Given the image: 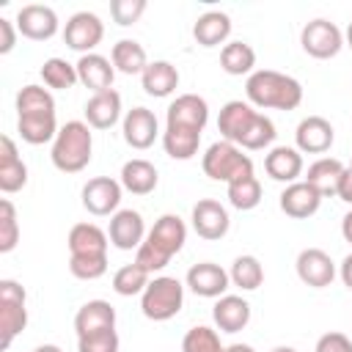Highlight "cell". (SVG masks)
I'll return each instance as SVG.
<instances>
[{
    "instance_id": "50",
    "label": "cell",
    "mask_w": 352,
    "mask_h": 352,
    "mask_svg": "<svg viewBox=\"0 0 352 352\" xmlns=\"http://www.w3.org/2000/svg\"><path fill=\"white\" fill-rule=\"evenodd\" d=\"M226 352H256V349H253L250 344H231Z\"/></svg>"
},
{
    "instance_id": "9",
    "label": "cell",
    "mask_w": 352,
    "mask_h": 352,
    "mask_svg": "<svg viewBox=\"0 0 352 352\" xmlns=\"http://www.w3.org/2000/svg\"><path fill=\"white\" fill-rule=\"evenodd\" d=\"M102 38H104V22L94 11H77L63 25V41H66V47L74 50V52H80V55L94 52Z\"/></svg>"
},
{
    "instance_id": "25",
    "label": "cell",
    "mask_w": 352,
    "mask_h": 352,
    "mask_svg": "<svg viewBox=\"0 0 352 352\" xmlns=\"http://www.w3.org/2000/svg\"><path fill=\"white\" fill-rule=\"evenodd\" d=\"M25 184H28V165L16 151V143L8 135H3L0 138V190L11 195Z\"/></svg>"
},
{
    "instance_id": "42",
    "label": "cell",
    "mask_w": 352,
    "mask_h": 352,
    "mask_svg": "<svg viewBox=\"0 0 352 352\" xmlns=\"http://www.w3.org/2000/svg\"><path fill=\"white\" fill-rule=\"evenodd\" d=\"M69 272L77 280H96L107 272V256H69Z\"/></svg>"
},
{
    "instance_id": "53",
    "label": "cell",
    "mask_w": 352,
    "mask_h": 352,
    "mask_svg": "<svg viewBox=\"0 0 352 352\" xmlns=\"http://www.w3.org/2000/svg\"><path fill=\"white\" fill-rule=\"evenodd\" d=\"M270 352H297L294 346H286V344H280V346H272Z\"/></svg>"
},
{
    "instance_id": "40",
    "label": "cell",
    "mask_w": 352,
    "mask_h": 352,
    "mask_svg": "<svg viewBox=\"0 0 352 352\" xmlns=\"http://www.w3.org/2000/svg\"><path fill=\"white\" fill-rule=\"evenodd\" d=\"M228 346L220 344V333L209 324H195L182 338V352H226Z\"/></svg>"
},
{
    "instance_id": "8",
    "label": "cell",
    "mask_w": 352,
    "mask_h": 352,
    "mask_svg": "<svg viewBox=\"0 0 352 352\" xmlns=\"http://www.w3.org/2000/svg\"><path fill=\"white\" fill-rule=\"evenodd\" d=\"M300 47H302L305 55H311L316 60H330V58H336L341 52L344 33H341V28L336 22L319 16V19H311V22L302 25V30H300Z\"/></svg>"
},
{
    "instance_id": "4",
    "label": "cell",
    "mask_w": 352,
    "mask_h": 352,
    "mask_svg": "<svg viewBox=\"0 0 352 352\" xmlns=\"http://www.w3.org/2000/svg\"><path fill=\"white\" fill-rule=\"evenodd\" d=\"M91 154H94L91 126L85 121H66L52 140L50 160L60 173H80L88 168Z\"/></svg>"
},
{
    "instance_id": "45",
    "label": "cell",
    "mask_w": 352,
    "mask_h": 352,
    "mask_svg": "<svg viewBox=\"0 0 352 352\" xmlns=\"http://www.w3.org/2000/svg\"><path fill=\"white\" fill-rule=\"evenodd\" d=\"M314 352H352V341H349V336H344L338 330H330V333L319 336Z\"/></svg>"
},
{
    "instance_id": "31",
    "label": "cell",
    "mask_w": 352,
    "mask_h": 352,
    "mask_svg": "<svg viewBox=\"0 0 352 352\" xmlns=\"http://www.w3.org/2000/svg\"><path fill=\"white\" fill-rule=\"evenodd\" d=\"M58 129L60 126H58L55 113H25V116H16V132L30 146H44V143L55 140Z\"/></svg>"
},
{
    "instance_id": "29",
    "label": "cell",
    "mask_w": 352,
    "mask_h": 352,
    "mask_svg": "<svg viewBox=\"0 0 352 352\" xmlns=\"http://www.w3.org/2000/svg\"><path fill=\"white\" fill-rule=\"evenodd\" d=\"M231 36V16L226 11H204L192 25V38L201 47H226Z\"/></svg>"
},
{
    "instance_id": "30",
    "label": "cell",
    "mask_w": 352,
    "mask_h": 352,
    "mask_svg": "<svg viewBox=\"0 0 352 352\" xmlns=\"http://www.w3.org/2000/svg\"><path fill=\"white\" fill-rule=\"evenodd\" d=\"M143 91L154 99H165L179 88V69L170 60H151L140 74Z\"/></svg>"
},
{
    "instance_id": "20",
    "label": "cell",
    "mask_w": 352,
    "mask_h": 352,
    "mask_svg": "<svg viewBox=\"0 0 352 352\" xmlns=\"http://www.w3.org/2000/svg\"><path fill=\"white\" fill-rule=\"evenodd\" d=\"M85 124L91 129H110L116 126L121 118V94L116 88H107V91H99V94H91L85 107Z\"/></svg>"
},
{
    "instance_id": "41",
    "label": "cell",
    "mask_w": 352,
    "mask_h": 352,
    "mask_svg": "<svg viewBox=\"0 0 352 352\" xmlns=\"http://www.w3.org/2000/svg\"><path fill=\"white\" fill-rule=\"evenodd\" d=\"M19 242V220L16 209L8 198L0 201V253H11Z\"/></svg>"
},
{
    "instance_id": "33",
    "label": "cell",
    "mask_w": 352,
    "mask_h": 352,
    "mask_svg": "<svg viewBox=\"0 0 352 352\" xmlns=\"http://www.w3.org/2000/svg\"><path fill=\"white\" fill-rule=\"evenodd\" d=\"M256 50L248 41H228L220 50V69L231 77H242V74H253L256 69Z\"/></svg>"
},
{
    "instance_id": "24",
    "label": "cell",
    "mask_w": 352,
    "mask_h": 352,
    "mask_svg": "<svg viewBox=\"0 0 352 352\" xmlns=\"http://www.w3.org/2000/svg\"><path fill=\"white\" fill-rule=\"evenodd\" d=\"M264 170L272 182H300L302 176V154L294 146H272L264 157Z\"/></svg>"
},
{
    "instance_id": "10",
    "label": "cell",
    "mask_w": 352,
    "mask_h": 352,
    "mask_svg": "<svg viewBox=\"0 0 352 352\" xmlns=\"http://www.w3.org/2000/svg\"><path fill=\"white\" fill-rule=\"evenodd\" d=\"M121 192H124V187H121L118 179H113V176H94V179H88L82 184L80 198H82V206H85L88 214H94V217H107L110 214L113 217L118 212Z\"/></svg>"
},
{
    "instance_id": "23",
    "label": "cell",
    "mask_w": 352,
    "mask_h": 352,
    "mask_svg": "<svg viewBox=\"0 0 352 352\" xmlns=\"http://www.w3.org/2000/svg\"><path fill=\"white\" fill-rule=\"evenodd\" d=\"M102 330H116V308L107 300H88L77 308L74 314V333L77 338L102 333Z\"/></svg>"
},
{
    "instance_id": "44",
    "label": "cell",
    "mask_w": 352,
    "mask_h": 352,
    "mask_svg": "<svg viewBox=\"0 0 352 352\" xmlns=\"http://www.w3.org/2000/svg\"><path fill=\"white\" fill-rule=\"evenodd\" d=\"M118 333L116 330H102L77 338V352H118Z\"/></svg>"
},
{
    "instance_id": "18",
    "label": "cell",
    "mask_w": 352,
    "mask_h": 352,
    "mask_svg": "<svg viewBox=\"0 0 352 352\" xmlns=\"http://www.w3.org/2000/svg\"><path fill=\"white\" fill-rule=\"evenodd\" d=\"M121 132H124L126 146L146 151L160 138V121L148 107H132V110H126V116L121 121Z\"/></svg>"
},
{
    "instance_id": "26",
    "label": "cell",
    "mask_w": 352,
    "mask_h": 352,
    "mask_svg": "<svg viewBox=\"0 0 352 352\" xmlns=\"http://www.w3.org/2000/svg\"><path fill=\"white\" fill-rule=\"evenodd\" d=\"M69 256H107L110 236L96 223H74L66 236Z\"/></svg>"
},
{
    "instance_id": "46",
    "label": "cell",
    "mask_w": 352,
    "mask_h": 352,
    "mask_svg": "<svg viewBox=\"0 0 352 352\" xmlns=\"http://www.w3.org/2000/svg\"><path fill=\"white\" fill-rule=\"evenodd\" d=\"M16 25L11 19H0V55H8L16 44Z\"/></svg>"
},
{
    "instance_id": "5",
    "label": "cell",
    "mask_w": 352,
    "mask_h": 352,
    "mask_svg": "<svg viewBox=\"0 0 352 352\" xmlns=\"http://www.w3.org/2000/svg\"><path fill=\"white\" fill-rule=\"evenodd\" d=\"M184 305V283L170 275H154L140 294V311L151 322L173 319Z\"/></svg>"
},
{
    "instance_id": "52",
    "label": "cell",
    "mask_w": 352,
    "mask_h": 352,
    "mask_svg": "<svg viewBox=\"0 0 352 352\" xmlns=\"http://www.w3.org/2000/svg\"><path fill=\"white\" fill-rule=\"evenodd\" d=\"M344 44L352 50V22H349V25H346V30H344Z\"/></svg>"
},
{
    "instance_id": "43",
    "label": "cell",
    "mask_w": 352,
    "mask_h": 352,
    "mask_svg": "<svg viewBox=\"0 0 352 352\" xmlns=\"http://www.w3.org/2000/svg\"><path fill=\"white\" fill-rule=\"evenodd\" d=\"M143 11H146V0H113L110 3V16L121 28L135 25L143 16Z\"/></svg>"
},
{
    "instance_id": "22",
    "label": "cell",
    "mask_w": 352,
    "mask_h": 352,
    "mask_svg": "<svg viewBox=\"0 0 352 352\" xmlns=\"http://www.w3.org/2000/svg\"><path fill=\"white\" fill-rule=\"evenodd\" d=\"M74 66H77L80 85H85L91 94H99V91L113 88L116 66H113L110 58H104V55H99V52H88V55H80V60H77Z\"/></svg>"
},
{
    "instance_id": "16",
    "label": "cell",
    "mask_w": 352,
    "mask_h": 352,
    "mask_svg": "<svg viewBox=\"0 0 352 352\" xmlns=\"http://www.w3.org/2000/svg\"><path fill=\"white\" fill-rule=\"evenodd\" d=\"M336 140V129L322 116H305L294 129V148L300 154H327Z\"/></svg>"
},
{
    "instance_id": "32",
    "label": "cell",
    "mask_w": 352,
    "mask_h": 352,
    "mask_svg": "<svg viewBox=\"0 0 352 352\" xmlns=\"http://www.w3.org/2000/svg\"><path fill=\"white\" fill-rule=\"evenodd\" d=\"M110 60H113L116 72H121V74H143L146 66L151 63L148 55H146V50H143V44L135 41V38L116 41L113 50H110Z\"/></svg>"
},
{
    "instance_id": "12",
    "label": "cell",
    "mask_w": 352,
    "mask_h": 352,
    "mask_svg": "<svg viewBox=\"0 0 352 352\" xmlns=\"http://www.w3.org/2000/svg\"><path fill=\"white\" fill-rule=\"evenodd\" d=\"M16 30L30 38V41H47L58 33L60 22H58V14L55 8L50 6H41V3H28L16 11V19H14Z\"/></svg>"
},
{
    "instance_id": "38",
    "label": "cell",
    "mask_w": 352,
    "mask_h": 352,
    "mask_svg": "<svg viewBox=\"0 0 352 352\" xmlns=\"http://www.w3.org/2000/svg\"><path fill=\"white\" fill-rule=\"evenodd\" d=\"M226 195H228V204L239 212H250L261 204V182L256 176H242V179H234L231 184H226Z\"/></svg>"
},
{
    "instance_id": "35",
    "label": "cell",
    "mask_w": 352,
    "mask_h": 352,
    "mask_svg": "<svg viewBox=\"0 0 352 352\" xmlns=\"http://www.w3.org/2000/svg\"><path fill=\"white\" fill-rule=\"evenodd\" d=\"M148 280H151V272L146 267H140L138 261H132L113 272V292L121 297H135V294L146 292Z\"/></svg>"
},
{
    "instance_id": "51",
    "label": "cell",
    "mask_w": 352,
    "mask_h": 352,
    "mask_svg": "<svg viewBox=\"0 0 352 352\" xmlns=\"http://www.w3.org/2000/svg\"><path fill=\"white\" fill-rule=\"evenodd\" d=\"M33 352H63V349H60L58 344H38Z\"/></svg>"
},
{
    "instance_id": "11",
    "label": "cell",
    "mask_w": 352,
    "mask_h": 352,
    "mask_svg": "<svg viewBox=\"0 0 352 352\" xmlns=\"http://www.w3.org/2000/svg\"><path fill=\"white\" fill-rule=\"evenodd\" d=\"M190 223H192V231L201 239H209V242L223 239L228 234V228H231L228 209L214 198H201L190 212Z\"/></svg>"
},
{
    "instance_id": "48",
    "label": "cell",
    "mask_w": 352,
    "mask_h": 352,
    "mask_svg": "<svg viewBox=\"0 0 352 352\" xmlns=\"http://www.w3.org/2000/svg\"><path fill=\"white\" fill-rule=\"evenodd\" d=\"M338 275H341V283L352 292V253H346L344 261L338 264Z\"/></svg>"
},
{
    "instance_id": "37",
    "label": "cell",
    "mask_w": 352,
    "mask_h": 352,
    "mask_svg": "<svg viewBox=\"0 0 352 352\" xmlns=\"http://www.w3.org/2000/svg\"><path fill=\"white\" fill-rule=\"evenodd\" d=\"M38 74H41L44 85L52 88V91H69V88H74L80 82L77 66L69 63V60H63V58H47L41 63V72Z\"/></svg>"
},
{
    "instance_id": "36",
    "label": "cell",
    "mask_w": 352,
    "mask_h": 352,
    "mask_svg": "<svg viewBox=\"0 0 352 352\" xmlns=\"http://www.w3.org/2000/svg\"><path fill=\"white\" fill-rule=\"evenodd\" d=\"M228 278H231V283L236 289L253 292V289H258L264 283V267H261V261L256 256L245 253V256H236L234 258V264L228 270Z\"/></svg>"
},
{
    "instance_id": "39",
    "label": "cell",
    "mask_w": 352,
    "mask_h": 352,
    "mask_svg": "<svg viewBox=\"0 0 352 352\" xmlns=\"http://www.w3.org/2000/svg\"><path fill=\"white\" fill-rule=\"evenodd\" d=\"M25 113H55V99L50 88L36 82L22 85L16 94V116H25Z\"/></svg>"
},
{
    "instance_id": "27",
    "label": "cell",
    "mask_w": 352,
    "mask_h": 352,
    "mask_svg": "<svg viewBox=\"0 0 352 352\" xmlns=\"http://www.w3.org/2000/svg\"><path fill=\"white\" fill-rule=\"evenodd\" d=\"M118 182H121V187H124L126 192H132V195H148V192L157 190L160 173H157V168H154L148 160L135 157V160H126V162L121 165Z\"/></svg>"
},
{
    "instance_id": "3",
    "label": "cell",
    "mask_w": 352,
    "mask_h": 352,
    "mask_svg": "<svg viewBox=\"0 0 352 352\" xmlns=\"http://www.w3.org/2000/svg\"><path fill=\"white\" fill-rule=\"evenodd\" d=\"M184 242H187L184 220L179 214H162L154 220L143 245L135 250V261L154 275L170 264V258L184 248Z\"/></svg>"
},
{
    "instance_id": "34",
    "label": "cell",
    "mask_w": 352,
    "mask_h": 352,
    "mask_svg": "<svg viewBox=\"0 0 352 352\" xmlns=\"http://www.w3.org/2000/svg\"><path fill=\"white\" fill-rule=\"evenodd\" d=\"M201 146V132L184 129V126H165L162 132V148L170 160H192Z\"/></svg>"
},
{
    "instance_id": "19",
    "label": "cell",
    "mask_w": 352,
    "mask_h": 352,
    "mask_svg": "<svg viewBox=\"0 0 352 352\" xmlns=\"http://www.w3.org/2000/svg\"><path fill=\"white\" fill-rule=\"evenodd\" d=\"M278 206H280V212H283L286 217H292V220H305V217H311V214L319 212L322 195L302 179V182H292V184H286V187L280 190Z\"/></svg>"
},
{
    "instance_id": "2",
    "label": "cell",
    "mask_w": 352,
    "mask_h": 352,
    "mask_svg": "<svg viewBox=\"0 0 352 352\" xmlns=\"http://www.w3.org/2000/svg\"><path fill=\"white\" fill-rule=\"evenodd\" d=\"M245 96L256 110H297L302 102V85L292 74L256 69L245 80Z\"/></svg>"
},
{
    "instance_id": "54",
    "label": "cell",
    "mask_w": 352,
    "mask_h": 352,
    "mask_svg": "<svg viewBox=\"0 0 352 352\" xmlns=\"http://www.w3.org/2000/svg\"><path fill=\"white\" fill-rule=\"evenodd\" d=\"M349 168H352V157H349Z\"/></svg>"
},
{
    "instance_id": "6",
    "label": "cell",
    "mask_w": 352,
    "mask_h": 352,
    "mask_svg": "<svg viewBox=\"0 0 352 352\" xmlns=\"http://www.w3.org/2000/svg\"><path fill=\"white\" fill-rule=\"evenodd\" d=\"M201 168L212 182H226V184H231L234 179H242V176H253L250 154H245L239 146H234L228 140H214L206 148V154L201 157Z\"/></svg>"
},
{
    "instance_id": "28",
    "label": "cell",
    "mask_w": 352,
    "mask_h": 352,
    "mask_svg": "<svg viewBox=\"0 0 352 352\" xmlns=\"http://www.w3.org/2000/svg\"><path fill=\"white\" fill-rule=\"evenodd\" d=\"M346 165L336 157H319L308 165V173H305V182L322 195V198H333L338 195V182L344 176Z\"/></svg>"
},
{
    "instance_id": "49",
    "label": "cell",
    "mask_w": 352,
    "mask_h": 352,
    "mask_svg": "<svg viewBox=\"0 0 352 352\" xmlns=\"http://www.w3.org/2000/svg\"><path fill=\"white\" fill-rule=\"evenodd\" d=\"M341 236H344V242H349V245H352V209L341 217Z\"/></svg>"
},
{
    "instance_id": "13",
    "label": "cell",
    "mask_w": 352,
    "mask_h": 352,
    "mask_svg": "<svg viewBox=\"0 0 352 352\" xmlns=\"http://www.w3.org/2000/svg\"><path fill=\"white\" fill-rule=\"evenodd\" d=\"M184 286L198 294V297H206V300H217L226 294V289L231 286V278H228V270H223L220 264L214 261H198L187 270L184 275Z\"/></svg>"
},
{
    "instance_id": "7",
    "label": "cell",
    "mask_w": 352,
    "mask_h": 352,
    "mask_svg": "<svg viewBox=\"0 0 352 352\" xmlns=\"http://www.w3.org/2000/svg\"><path fill=\"white\" fill-rule=\"evenodd\" d=\"M28 294H25V286L11 280V278H3L0 280V349L6 352L14 338L28 327Z\"/></svg>"
},
{
    "instance_id": "14",
    "label": "cell",
    "mask_w": 352,
    "mask_h": 352,
    "mask_svg": "<svg viewBox=\"0 0 352 352\" xmlns=\"http://www.w3.org/2000/svg\"><path fill=\"white\" fill-rule=\"evenodd\" d=\"M294 270H297V278L305 286H311V289H324L336 278V261L322 248H305V250H300L297 253V261H294Z\"/></svg>"
},
{
    "instance_id": "1",
    "label": "cell",
    "mask_w": 352,
    "mask_h": 352,
    "mask_svg": "<svg viewBox=\"0 0 352 352\" xmlns=\"http://www.w3.org/2000/svg\"><path fill=\"white\" fill-rule=\"evenodd\" d=\"M217 132L223 135V140L239 146L242 151H261L272 146L278 135L272 118L258 113L250 102H242V99H231L220 107Z\"/></svg>"
},
{
    "instance_id": "47",
    "label": "cell",
    "mask_w": 352,
    "mask_h": 352,
    "mask_svg": "<svg viewBox=\"0 0 352 352\" xmlns=\"http://www.w3.org/2000/svg\"><path fill=\"white\" fill-rule=\"evenodd\" d=\"M336 198H341L344 204H349L352 206V168L346 165V170H344V176H341V182H338V195Z\"/></svg>"
},
{
    "instance_id": "17",
    "label": "cell",
    "mask_w": 352,
    "mask_h": 352,
    "mask_svg": "<svg viewBox=\"0 0 352 352\" xmlns=\"http://www.w3.org/2000/svg\"><path fill=\"white\" fill-rule=\"evenodd\" d=\"M146 223H143V214L138 209H118L113 217H110V226H107V236H110V245L118 248V250H138L146 239Z\"/></svg>"
},
{
    "instance_id": "21",
    "label": "cell",
    "mask_w": 352,
    "mask_h": 352,
    "mask_svg": "<svg viewBox=\"0 0 352 352\" xmlns=\"http://www.w3.org/2000/svg\"><path fill=\"white\" fill-rule=\"evenodd\" d=\"M212 319L220 333H239L250 322V302L239 294H223L212 305Z\"/></svg>"
},
{
    "instance_id": "15",
    "label": "cell",
    "mask_w": 352,
    "mask_h": 352,
    "mask_svg": "<svg viewBox=\"0 0 352 352\" xmlns=\"http://www.w3.org/2000/svg\"><path fill=\"white\" fill-rule=\"evenodd\" d=\"M206 121H209V104L198 94H179L165 113V126H184L204 132Z\"/></svg>"
}]
</instances>
